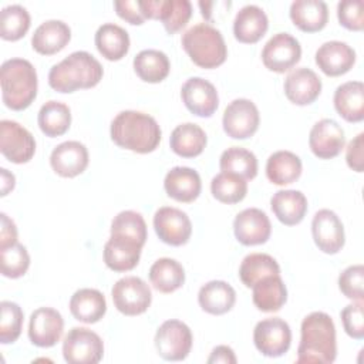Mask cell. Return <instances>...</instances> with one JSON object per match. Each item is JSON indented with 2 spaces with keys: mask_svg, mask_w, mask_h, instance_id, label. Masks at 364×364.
Segmentation results:
<instances>
[{
  "mask_svg": "<svg viewBox=\"0 0 364 364\" xmlns=\"http://www.w3.org/2000/svg\"><path fill=\"white\" fill-rule=\"evenodd\" d=\"M219 166L222 172L235 173L246 181L257 175V159L255 154L242 146H232L223 151Z\"/></svg>",
  "mask_w": 364,
  "mask_h": 364,
  "instance_id": "74e56055",
  "label": "cell"
},
{
  "mask_svg": "<svg viewBox=\"0 0 364 364\" xmlns=\"http://www.w3.org/2000/svg\"><path fill=\"white\" fill-rule=\"evenodd\" d=\"M334 108L340 117L348 122L364 119V84L361 81H347L334 91Z\"/></svg>",
  "mask_w": 364,
  "mask_h": 364,
  "instance_id": "484cf974",
  "label": "cell"
},
{
  "mask_svg": "<svg viewBox=\"0 0 364 364\" xmlns=\"http://www.w3.org/2000/svg\"><path fill=\"white\" fill-rule=\"evenodd\" d=\"M210 192L213 198L222 203H237L243 200L247 193V182L235 173L220 172L213 176Z\"/></svg>",
  "mask_w": 364,
  "mask_h": 364,
  "instance_id": "ab89813d",
  "label": "cell"
},
{
  "mask_svg": "<svg viewBox=\"0 0 364 364\" xmlns=\"http://www.w3.org/2000/svg\"><path fill=\"white\" fill-rule=\"evenodd\" d=\"M111 139L121 148L138 154L156 149L161 142V128L154 117L139 111H122L111 122Z\"/></svg>",
  "mask_w": 364,
  "mask_h": 364,
  "instance_id": "7a4b0ae2",
  "label": "cell"
},
{
  "mask_svg": "<svg viewBox=\"0 0 364 364\" xmlns=\"http://www.w3.org/2000/svg\"><path fill=\"white\" fill-rule=\"evenodd\" d=\"M233 232L245 246L266 243L270 237L272 225L269 216L257 208H247L239 212L233 220Z\"/></svg>",
  "mask_w": 364,
  "mask_h": 364,
  "instance_id": "ac0fdd59",
  "label": "cell"
},
{
  "mask_svg": "<svg viewBox=\"0 0 364 364\" xmlns=\"http://www.w3.org/2000/svg\"><path fill=\"white\" fill-rule=\"evenodd\" d=\"M267 16L263 9L256 4L243 6L233 20V34L236 40L246 44L257 43L267 31Z\"/></svg>",
  "mask_w": 364,
  "mask_h": 364,
  "instance_id": "cb8c5ba5",
  "label": "cell"
},
{
  "mask_svg": "<svg viewBox=\"0 0 364 364\" xmlns=\"http://www.w3.org/2000/svg\"><path fill=\"white\" fill-rule=\"evenodd\" d=\"M169 68V58L159 50H142L134 57V70L145 82H161L168 77Z\"/></svg>",
  "mask_w": 364,
  "mask_h": 364,
  "instance_id": "d590c367",
  "label": "cell"
},
{
  "mask_svg": "<svg viewBox=\"0 0 364 364\" xmlns=\"http://www.w3.org/2000/svg\"><path fill=\"white\" fill-rule=\"evenodd\" d=\"M0 82L3 102L10 109H26L37 95V73L28 60H6L0 68Z\"/></svg>",
  "mask_w": 364,
  "mask_h": 364,
  "instance_id": "277c9868",
  "label": "cell"
},
{
  "mask_svg": "<svg viewBox=\"0 0 364 364\" xmlns=\"http://www.w3.org/2000/svg\"><path fill=\"white\" fill-rule=\"evenodd\" d=\"M111 235H122L145 245L148 236L146 223L141 213L135 210H122L112 219Z\"/></svg>",
  "mask_w": 364,
  "mask_h": 364,
  "instance_id": "7bdbcfd3",
  "label": "cell"
},
{
  "mask_svg": "<svg viewBox=\"0 0 364 364\" xmlns=\"http://www.w3.org/2000/svg\"><path fill=\"white\" fill-rule=\"evenodd\" d=\"M0 219H1L0 249H6L17 243V228H16V223L6 213H0Z\"/></svg>",
  "mask_w": 364,
  "mask_h": 364,
  "instance_id": "816d5d0a",
  "label": "cell"
},
{
  "mask_svg": "<svg viewBox=\"0 0 364 364\" xmlns=\"http://www.w3.org/2000/svg\"><path fill=\"white\" fill-rule=\"evenodd\" d=\"M301 57V47L296 37L289 33L274 34L262 50L264 67L274 73H284L294 67Z\"/></svg>",
  "mask_w": 364,
  "mask_h": 364,
  "instance_id": "7c38bea8",
  "label": "cell"
},
{
  "mask_svg": "<svg viewBox=\"0 0 364 364\" xmlns=\"http://www.w3.org/2000/svg\"><path fill=\"white\" fill-rule=\"evenodd\" d=\"M117 14L131 24H142L146 18L142 14L139 0H119L114 1Z\"/></svg>",
  "mask_w": 364,
  "mask_h": 364,
  "instance_id": "681fc988",
  "label": "cell"
},
{
  "mask_svg": "<svg viewBox=\"0 0 364 364\" xmlns=\"http://www.w3.org/2000/svg\"><path fill=\"white\" fill-rule=\"evenodd\" d=\"M154 229L164 243L182 246L191 237L192 223L183 210L172 206H162L154 215Z\"/></svg>",
  "mask_w": 364,
  "mask_h": 364,
  "instance_id": "4fadbf2b",
  "label": "cell"
},
{
  "mask_svg": "<svg viewBox=\"0 0 364 364\" xmlns=\"http://www.w3.org/2000/svg\"><path fill=\"white\" fill-rule=\"evenodd\" d=\"M192 16V4L189 0H161L158 20L162 21L165 30L173 34L183 28Z\"/></svg>",
  "mask_w": 364,
  "mask_h": 364,
  "instance_id": "b9f144b4",
  "label": "cell"
},
{
  "mask_svg": "<svg viewBox=\"0 0 364 364\" xmlns=\"http://www.w3.org/2000/svg\"><path fill=\"white\" fill-rule=\"evenodd\" d=\"M289 13L293 24L306 33L320 31L328 20L327 4L321 0H294Z\"/></svg>",
  "mask_w": 364,
  "mask_h": 364,
  "instance_id": "4dcf8cb0",
  "label": "cell"
},
{
  "mask_svg": "<svg viewBox=\"0 0 364 364\" xmlns=\"http://www.w3.org/2000/svg\"><path fill=\"white\" fill-rule=\"evenodd\" d=\"M283 87L289 101L296 105H309L320 95L321 80L313 70L299 67L287 74Z\"/></svg>",
  "mask_w": 364,
  "mask_h": 364,
  "instance_id": "7402d4cb",
  "label": "cell"
},
{
  "mask_svg": "<svg viewBox=\"0 0 364 364\" xmlns=\"http://www.w3.org/2000/svg\"><path fill=\"white\" fill-rule=\"evenodd\" d=\"M259 121L260 117L255 102L247 98H236L225 108L222 125L228 136L246 139L257 131Z\"/></svg>",
  "mask_w": 364,
  "mask_h": 364,
  "instance_id": "8fae6325",
  "label": "cell"
},
{
  "mask_svg": "<svg viewBox=\"0 0 364 364\" xmlns=\"http://www.w3.org/2000/svg\"><path fill=\"white\" fill-rule=\"evenodd\" d=\"M38 127L50 138L65 134L71 124V111L67 104L60 101H47L38 111Z\"/></svg>",
  "mask_w": 364,
  "mask_h": 364,
  "instance_id": "8d00e7d4",
  "label": "cell"
},
{
  "mask_svg": "<svg viewBox=\"0 0 364 364\" xmlns=\"http://www.w3.org/2000/svg\"><path fill=\"white\" fill-rule=\"evenodd\" d=\"M253 303L264 313L279 311L287 300V289L280 274H272L260 279L253 286Z\"/></svg>",
  "mask_w": 364,
  "mask_h": 364,
  "instance_id": "f1b7e54d",
  "label": "cell"
},
{
  "mask_svg": "<svg viewBox=\"0 0 364 364\" xmlns=\"http://www.w3.org/2000/svg\"><path fill=\"white\" fill-rule=\"evenodd\" d=\"M70 311L75 320L92 324L104 317L107 301L97 289H80L70 299Z\"/></svg>",
  "mask_w": 364,
  "mask_h": 364,
  "instance_id": "83f0119b",
  "label": "cell"
},
{
  "mask_svg": "<svg viewBox=\"0 0 364 364\" xmlns=\"http://www.w3.org/2000/svg\"><path fill=\"white\" fill-rule=\"evenodd\" d=\"M63 316L53 307H40L30 316L28 338L37 347L55 346L63 336Z\"/></svg>",
  "mask_w": 364,
  "mask_h": 364,
  "instance_id": "9a60e30c",
  "label": "cell"
},
{
  "mask_svg": "<svg viewBox=\"0 0 364 364\" xmlns=\"http://www.w3.org/2000/svg\"><path fill=\"white\" fill-rule=\"evenodd\" d=\"M191 328L179 320L164 321L155 334V348L166 361H182L192 348Z\"/></svg>",
  "mask_w": 364,
  "mask_h": 364,
  "instance_id": "ba28073f",
  "label": "cell"
},
{
  "mask_svg": "<svg viewBox=\"0 0 364 364\" xmlns=\"http://www.w3.org/2000/svg\"><path fill=\"white\" fill-rule=\"evenodd\" d=\"M272 274H280V267L276 259L266 253L247 255L239 267V277L246 287H252L260 279Z\"/></svg>",
  "mask_w": 364,
  "mask_h": 364,
  "instance_id": "f35d334b",
  "label": "cell"
},
{
  "mask_svg": "<svg viewBox=\"0 0 364 364\" xmlns=\"http://www.w3.org/2000/svg\"><path fill=\"white\" fill-rule=\"evenodd\" d=\"M311 233L316 246L327 255L340 252L346 242L343 222L337 213L330 209H320L316 212L311 220Z\"/></svg>",
  "mask_w": 364,
  "mask_h": 364,
  "instance_id": "5bb4252c",
  "label": "cell"
},
{
  "mask_svg": "<svg viewBox=\"0 0 364 364\" xmlns=\"http://www.w3.org/2000/svg\"><path fill=\"white\" fill-rule=\"evenodd\" d=\"M363 148H364V134L360 132L355 138H353L346 151V161L347 165L355 171V172H363L364 169V155H363Z\"/></svg>",
  "mask_w": 364,
  "mask_h": 364,
  "instance_id": "f907efd6",
  "label": "cell"
},
{
  "mask_svg": "<svg viewBox=\"0 0 364 364\" xmlns=\"http://www.w3.org/2000/svg\"><path fill=\"white\" fill-rule=\"evenodd\" d=\"M346 136L343 128L331 118L317 121L310 129L309 145L311 152L320 159H331L344 148Z\"/></svg>",
  "mask_w": 364,
  "mask_h": 364,
  "instance_id": "e0dca14e",
  "label": "cell"
},
{
  "mask_svg": "<svg viewBox=\"0 0 364 364\" xmlns=\"http://www.w3.org/2000/svg\"><path fill=\"white\" fill-rule=\"evenodd\" d=\"M71 38V30L61 20H47L41 23L31 37L33 48L44 55L61 51Z\"/></svg>",
  "mask_w": 364,
  "mask_h": 364,
  "instance_id": "d4e9b609",
  "label": "cell"
},
{
  "mask_svg": "<svg viewBox=\"0 0 364 364\" xmlns=\"http://www.w3.org/2000/svg\"><path fill=\"white\" fill-rule=\"evenodd\" d=\"M363 0H343L337 4V17L343 27L353 31H361L364 27Z\"/></svg>",
  "mask_w": 364,
  "mask_h": 364,
  "instance_id": "7dc6e473",
  "label": "cell"
},
{
  "mask_svg": "<svg viewBox=\"0 0 364 364\" xmlns=\"http://www.w3.org/2000/svg\"><path fill=\"white\" fill-rule=\"evenodd\" d=\"M338 289L347 299L363 301V297H364L363 264H353L344 269L338 276Z\"/></svg>",
  "mask_w": 364,
  "mask_h": 364,
  "instance_id": "bcb514c9",
  "label": "cell"
},
{
  "mask_svg": "<svg viewBox=\"0 0 364 364\" xmlns=\"http://www.w3.org/2000/svg\"><path fill=\"white\" fill-rule=\"evenodd\" d=\"M1 196H6L9 193V191H13L14 183H16V178L13 173H10L7 169L1 168Z\"/></svg>",
  "mask_w": 364,
  "mask_h": 364,
  "instance_id": "db71d44e",
  "label": "cell"
},
{
  "mask_svg": "<svg viewBox=\"0 0 364 364\" xmlns=\"http://www.w3.org/2000/svg\"><path fill=\"white\" fill-rule=\"evenodd\" d=\"M236 355L233 353V350L229 346H218L212 350L208 363L213 364V363H222V364H235Z\"/></svg>",
  "mask_w": 364,
  "mask_h": 364,
  "instance_id": "f5cc1de1",
  "label": "cell"
},
{
  "mask_svg": "<svg viewBox=\"0 0 364 364\" xmlns=\"http://www.w3.org/2000/svg\"><path fill=\"white\" fill-rule=\"evenodd\" d=\"M198 301L203 311L220 316L235 306L236 291L223 280H210L199 289Z\"/></svg>",
  "mask_w": 364,
  "mask_h": 364,
  "instance_id": "f546056e",
  "label": "cell"
},
{
  "mask_svg": "<svg viewBox=\"0 0 364 364\" xmlns=\"http://www.w3.org/2000/svg\"><path fill=\"white\" fill-rule=\"evenodd\" d=\"M181 43L189 58L202 68H216L228 57L222 33L208 23H198L188 28Z\"/></svg>",
  "mask_w": 364,
  "mask_h": 364,
  "instance_id": "5b68a950",
  "label": "cell"
},
{
  "mask_svg": "<svg viewBox=\"0 0 364 364\" xmlns=\"http://www.w3.org/2000/svg\"><path fill=\"white\" fill-rule=\"evenodd\" d=\"M102 65L87 51H74L48 73V84L57 92H74L95 87L102 78Z\"/></svg>",
  "mask_w": 364,
  "mask_h": 364,
  "instance_id": "3957f363",
  "label": "cell"
},
{
  "mask_svg": "<svg viewBox=\"0 0 364 364\" xmlns=\"http://www.w3.org/2000/svg\"><path fill=\"white\" fill-rule=\"evenodd\" d=\"M343 327L346 333L355 338L361 340L364 338V304L363 301H355L351 304H347L341 313H340Z\"/></svg>",
  "mask_w": 364,
  "mask_h": 364,
  "instance_id": "c3c4849f",
  "label": "cell"
},
{
  "mask_svg": "<svg viewBox=\"0 0 364 364\" xmlns=\"http://www.w3.org/2000/svg\"><path fill=\"white\" fill-rule=\"evenodd\" d=\"M53 171L63 178H74L82 173L88 165V151L78 141H65L57 145L50 155Z\"/></svg>",
  "mask_w": 364,
  "mask_h": 364,
  "instance_id": "ffe728a7",
  "label": "cell"
},
{
  "mask_svg": "<svg viewBox=\"0 0 364 364\" xmlns=\"http://www.w3.org/2000/svg\"><path fill=\"white\" fill-rule=\"evenodd\" d=\"M270 208L283 225L293 226L303 220L307 212V199L300 191L282 189L272 196Z\"/></svg>",
  "mask_w": 364,
  "mask_h": 364,
  "instance_id": "4316f807",
  "label": "cell"
},
{
  "mask_svg": "<svg viewBox=\"0 0 364 364\" xmlns=\"http://www.w3.org/2000/svg\"><path fill=\"white\" fill-rule=\"evenodd\" d=\"M297 364H330L336 360V326L324 311L306 316L300 327Z\"/></svg>",
  "mask_w": 364,
  "mask_h": 364,
  "instance_id": "6da1fadb",
  "label": "cell"
},
{
  "mask_svg": "<svg viewBox=\"0 0 364 364\" xmlns=\"http://www.w3.org/2000/svg\"><path fill=\"white\" fill-rule=\"evenodd\" d=\"M0 343H14L21 333L23 310L17 303L3 300L0 303Z\"/></svg>",
  "mask_w": 364,
  "mask_h": 364,
  "instance_id": "ee69618b",
  "label": "cell"
},
{
  "mask_svg": "<svg viewBox=\"0 0 364 364\" xmlns=\"http://www.w3.org/2000/svg\"><path fill=\"white\" fill-rule=\"evenodd\" d=\"M142 246L135 239L111 235L104 245V262L114 272L132 270L139 262Z\"/></svg>",
  "mask_w": 364,
  "mask_h": 364,
  "instance_id": "44dd1931",
  "label": "cell"
},
{
  "mask_svg": "<svg viewBox=\"0 0 364 364\" xmlns=\"http://www.w3.org/2000/svg\"><path fill=\"white\" fill-rule=\"evenodd\" d=\"M111 296L117 310L125 316H138L145 313L152 301L149 286L136 276L119 279L112 286Z\"/></svg>",
  "mask_w": 364,
  "mask_h": 364,
  "instance_id": "52a82bcc",
  "label": "cell"
},
{
  "mask_svg": "<svg viewBox=\"0 0 364 364\" xmlns=\"http://www.w3.org/2000/svg\"><path fill=\"white\" fill-rule=\"evenodd\" d=\"M63 355L68 364H97L102 360L104 343L92 330L73 327L64 337Z\"/></svg>",
  "mask_w": 364,
  "mask_h": 364,
  "instance_id": "8992f818",
  "label": "cell"
},
{
  "mask_svg": "<svg viewBox=\"0 0 364 364\" xmlns=\"http://www.w3.org/2000/svg\"><path fill=\"white\" fill-rule=\"evenodd\" d=\"M1 274L10 279H17L26 274L30 266V256L21 243H14L6 249H0Z\"/></svg>",
  "mask_w": 364,
  "mask_h": 364,
  "instance_id": "f6af8a7d",
  "label": "cell"
},
{
  "mask_svg": "<svg viewBox=\"0 0 364 364\" xmlns=\"http://www.w3.org/2000/svg\"><path fill=\"white\" fill-rule=\"evenodd\" d=\"M256 348L266 357H280L289 351L291 344L290 326L280 317L260 320L253 330Z\"/></svg>",
  "mask_w": 364,
  "mask_h": 364,
  "instance_id": "9c48e42d",
  "label": "cell"
},
{
  "mask_svg": "<svg viewBox=\"0 0 364 364\" xmlns=\"http://www.w3.org/2000/svg\"><path fill=\"white\" fill-rule=\"evenodd\" d=\"M0 151L7 161L26 164L36 152L34 136L18 122L3 119L0 122Z\"/></svg>",
  "mask_w": 364,
  "mask_h": 364,
  "instance_id": "30bf717a",
  "label": "cell"
},
{
  "mask_svg": "<svg viewBox=\"0 0 364 364\" xmlns=\"http://www.w3.org/2000/svg\"><path fill=\"white\" fill-rule=\"evenodd\" d=\"M267 179L274 185H289L301 175V159L290 151H277L266 162Z\"/></svg>",
  "mask_w": 364,
  "mask_h": 364,
  "instance_id": "836d02e7",
  "label": "cell"
},
{
  "mask_svg": "<svg viewBox=\"0 0 364 364\" xmlns=\"http://www.w3.org/2000/svg\"><path fill=\"white\" fill-rule=\"evenodd\" d=\"M151 284L161 293H172L185 283V270L179 262L161 257L149 269Z\"/></svg>",
  "mask_w": 364,
  "mask_h": 364,
  "instance_id": "e575fe53",
  "label": "cell"
},
{
  "mask_svg": "<svg viewBox=\"0 0 364 364\" xmlns=\"http://www.w3.org/2000/svg\"><path fill=\"white\" fill-rule=\"evenodd\" d=\"M354 63L355 51L344 41H326L316 51V64L328 77H338L348 73Z\"/></svg>",
  "mask_w": 364,
  "mask_h": 364,
  "instance_id": "d6986e66",
  "label": "cell"
},
{
  "mask_svg": "<svg viewBox=\"0 0 364 364\" xmlns=\"http://www.w3.org/2000/svg\"><path fill=\"white\" fill-rule=\"evenodd\" d=\"M30 28V14L20 4H10L0 11V36L3 40L16 41Z\"/></svg>",
  "mask_w": 364,
  "mask_h": 364,
  "instance_id": "60d3db41",
  "label": "cell"
},
{
  "mask_svg": "<svg viewBox=\"0 0 364 364\" xmlns=\"http://www.w3.org/2000/svg\"><path fill=\"white\" fill-rule=\"evenodd\" d=\"M185 107L195 115L209 118L219 105V97L215 85L205 78L192 77L185 81L181 90Z\"/></svg>",
  "mask_w": 364,
  "mask_h": 364,
  "instance_id": "2e32d148",
  "label": "cell"
},
{
  "mask_svg": "<svg viewBox=\"0 0 364 364\" xmlns=\"http://www.w3.org/2000/svg\"><path fill=\"white\" fill-rule=\"evenodd\" d=\"M164 188L169 198L178 202H193L202 189L199 173L188 166H175L165 175Z\"/></svg>",
  "mask_w": 364,
  "mask_h": 364,
  "instance_id": "603a6c76",
  "label": "cell"
},
{
  "mask_svg": "<svg viewBox=\"0 0 364 364\" xmlns=\"http://www.w3.org/2000/svg\"><path fill=\"white\" fill-rule=\"evenodd\" d=\"M206 141V134L198 124L185 122L172 131L169 145L176 155L182 158H193L202 154Z\"/></svg>",
  "mask_w": 364,
  "mask_h": 364,
  "instance_id": "d6a6232c",
  "label": "cell"
},
{
  "mask_svg": "<svg viewBox=\"0 0 364 364\" xmlns=\"http://www.w3.org/2000/svg\"><path fill=\"white\" fill-rule=\"evenodd\" d=\"M95 47L109 61L121 60L129 50V36L125 28L114 23H105L95 33Z\"/></svg>",
  "mask_w": 364,
  "mask_h": 364,
  "instance_id": "1f68e13d",
  "label": "cell"
}]
</instances>
